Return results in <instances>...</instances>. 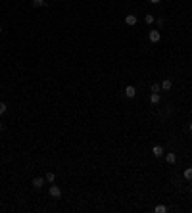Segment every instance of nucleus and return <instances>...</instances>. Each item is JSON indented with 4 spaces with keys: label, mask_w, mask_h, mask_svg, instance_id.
<instances>
[{
    "label": "nucleus",
    "mask_w": 192,
    "mask_h": 213,
    "mask_svg": "<svg viewBox=\"0 0 192 213\" xmlns=\"http://www.w3.org/2000/svg\"><path fill=\"white\" fill-rule=\"evenodd\" d=\"M160 100H161L160 94H158V92H152V96H150V102H152V104H160Z\"/></svg>",
    "instance_id": "nucleus-7"
},
{
    "label": "nucleus",
    "mask_w": 192,
    "mask_h": 213,
    "mask_svg": "<svg viewBox=\"0 0 192 213\" xmlns=\"http://www.w3.org/2000/svg\"><path fill=\"white\" fill-rule=\"evenodd\" d=\"M33 184H35V188H40L42 184H44V179H42V177H37V179L33 181Z\"/></svg>",
    "instance_id": "nucleus-6"
},
{
    "label": "nucleus",
    "mask_w": 192,
    "mask_h": 213,
    "mask_svg": "<svg viewBox=\"0 0 192 213\" xmlns=\"http://www.w3.org/2000/svg\"><path fill=\"white\" fill-rule=\"evenodd\" d=\"M152 92H160V84H158V83L152 84Z\"/></svg>",
    "instance_id": "nucleus-15"
},
{
    "label": "nucleus",
    "mask_w": 192,
    "mask_h": 213,
    "mask_svg": "<svg viewBox=\"0 0 192 213\" xmlns=\"http://www.w3.org/2000/svg\"><path fill=\"white\" fill-rule=\"evenodd\" d=\"M150 2H152V4H160L161 0H150Z\"/></svg>",
    "instance_id": "nucleus-17"
},
{
    "label": "nucleus",
    "mask_w": 192,
    "mask_h": 213,
    "mask_svg": "<svg viewBox=\"0 0 192 213\" xmlns=\"http://www.w3.org/2000/svg\"><path fill=\"white\" fill-rule=\"evenodd\" d=\"M154 211H156V213H165L167 207L165 206H156V207H154Z\"/></svg>",
    "instance_id": "nucleus-10"
},
{
    "label": "nucleus",
    "mask_w": 192,
    "mask_h": 213,
    "mask_svg": "<svg viewBox=\"0 0 192 213\" xmlns=\"http://www.w3.org/2000/svg\"><path fill=\"white\" fill-rule=\"evenodd\" d=\"M0 33H2V29H0Z\"/></svg>",
    "instance_id": "nucleus-20"
},
{
    "label": "nucleus",
    "mask_w": 192,
    "mask_h": 213,
    "mask_svg": "<svg viewBox=\"0 0 192 213\" xmlns=\"http://www.w3.org/2000/svg\"><path fill=\"white\" fill-rule=\"evenodd\" d=\"M6 110H8V106L4 102H0V115H2V113H6Z\"/></svg>",
    "instance_id": "nucleus-14"
},
{
    "label": "nucleus",
    "mask_w": 192,
    "mask_h": 213,
    "mask_svg": "<svg viewBox=\"0 0 192 213\" xmlns=\"http://www.w3.org/2000/svg\"><path fill=\"white\" fill-rule=\"evenodd\" d=\"M50 196H52V198H60V196H62V190H60L56 184H52V186H50Z\"/></svg>",
    "instance_id": "nucleus-2"
},
{
    "label": "nucleus",
    "mask_w": 192,
    "mask_h": 213,
    "mask_svg": "<svg viewBox=\"0 0 192 213\" xmlns=\"http://www.w3.org/2000/svg\"><path fill=\"white\" fill-rule=\"evenodd\" d=\"M171 81H169V79H165V81H163V83H161V88H163V90H171Z\"/></svg>",
    "instance_id": "nucleus-8"
},
{
    "label": "nucleus",
    "mask_w": 192,
    "mask_h": 213,
    "mask_svg": "<svg viewBox=\"0 0 192 213\" xmlns=\"http://www.w3.org/2000/svg\"><path fill=\"white\" fill-rule=\"evenodd\" d=\"M185 179H186V181H192V167H188L185 171Z\"/></svg>",
    "instance_id": "nucleus-11"
},
{
    "label": "nucleus",
    "mask_w": 192,
    "mask_h": 213,
    "mask_svg": "<svg viewBox=\"0 0 192 213\" xmlns=\"http://www.w3.org/2000/svg\"><path fill=\"white\" fill-rule=\"evenodd\" d=\"M165 159H167V163H175V161H177V155L171 152V154H167V155H165Z\"/></svg>",
    "instance_id": "nucleus-9"
},
{
    "label": "nucleus",
    "mask_w": 192,
    "mask_h": 213,
    "mask_svg": "<svg viewBox=\"0 0 192 213\" xmlns=\"http://www.w3.org/2000/svg\"><path fill=\"white\" fill-rule=\"evenodd\" d=\"M152 154L156 155V157H161V155H163V148L158 144V146H154V148H152Z\"/></svg>",
    "instance_id": "nucleus-4"
},
{
    "label": "nucleus",
    "mask_w": 192,
    "mask_h": 213,
    "mask_svg": "<svg viewBox=\"0 0 192 213\" xmlns=\"http://www.w3.org/2000/svg\"><path fill=\"white\" fill-rule=\"evenodd\" d=\"M44 4V0H33V6H42Z\"/></svg>",
    "instance_id": "nucleus-16"
},
{
    "label": "nucleus",
    "mask_w": 192,
    "mask_h": 213,
    "mask_svg": "<svg viewBox=\"0 0 192 213\" xmlns=\"http://www.w3.org/2000/svg\"><path fill=\"white\" fill-rule=\"evenodd\" d=\"M144 21H146V23H154V21H156V17H154L152 13H148L146 17H144Z\"/></svg>",
    "instance_id": "nucleus-13"
},
{
    "label": "nucleus",
    "mask_w": 192,
    "mask_h": 213,
    "mask_svg": "<svg viewBox=\"0 0 192 213\" xmlns=\"http://www.w3.org/2000/svg\"><path fill=\"white\" fill-rule=\"evenodd\" d=\"M0 131H2V121H0Z\"/></svg>",
    "instance_id": "nucleus-18"
},
{
    "label": "nucleus",
    "mask_w": 192,
    "mask_h": 213,
    "mask_svg": "<svg viewBox=\"0 0 192 213\" xmlns=\"http://www.w3.org/2000/svg\"><path fill=\"white\" fill-rule=\"evenodd\" d=\"M190 131H192V123H190Z\"/></svg>",
    "instance_id": "nucleus-19"
},
{
    "label": "nucleus",
    "mask_w": 192,
    "mask_h": 213,
    "mask_svg": "<svg viewBox=\"0 0 192 213\" xmlns=\"http://www.w3.org/2000/svg\"><path fill=\"white\" fill-rule=\"evenodd\" d=\"M134 94H136V88H134V86H127V88H125V96L127 98H134Z\"/></svg>",
    "instance_id": "nucleus-5"
},
{
    "label": "nucleus",
    "mask_w": 192,
    "mask_h": 213,
    "mask_svg": "<svg viewBox=\"0 0 192 213\" xmlns=\"http://www.w3.org/2000/svg\"><path fill=\"white\" fill-rule=\"evenodd\" d=\"M46 181L54 182V181H56V175H54V173H46Z\"/></svg>",
    "instance_id": "nucleus-12"
},
{
    "label": "nucleus",
    "mask_w": 192,
    "mask_h": 213,
    "mask_svg": "<svg viewBox=\"0 0 192 213\" xmlns=\"http://www.w3.org/2000/svg\"><path fill=\"white\" fill-rule=\"evenodd\" d=\"M125 23H127L129 27L136 25V15H133V13H131V15H127V17H125Z\"/></svg>",
    "instance_id": "nucleus-3"
},
{
    "label": "nucleus",
    "mask_w": 192,
    "mask_h": 213,
    "mask_svg": "<svg viewBox=\"0 0 192 213\" xmlns=\"http://www.w3.org/2000/svg\"><path fill=\"white\" fill-rule=\"evenodd\" d=\"M150 42H160V39H161V35H160V31H150Z\"/></svg>",
    "instance_id": "nucleus-1"
}]
</instances>
